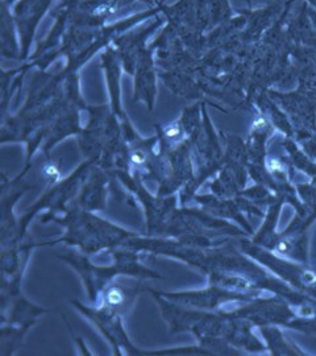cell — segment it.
<instances>
[{
	"label": "cell",
	"instance_id": "3",
	"mask_svg": "<svg viewBox=\"0 0 316 356\" xmlns=\"http://www.w3.org/2000/svg\"><path fill=\"white\" fill-rule=\"evenodd\" d=\"M140 293L139 286H123L120 284H108L101 296V309L123 316L128 306L133 304V300Z\"/></svg>",
	"mask_w": 316,
	"mask_h": 356
},
{
	"label": "cell",
	"instance_id": "4",
	"mask_svg": "<svg viewBox=\"0 0 316 356\" xmlns=\"http://www.w3.org/2000/svg\"><path fill=\"white\" fill-rule=\"evenodd\" d=\"M263 334L266 350L272 355H308L298 344L289 339L279 326H263L260 327Z\"/></svg>",
	"mask_w": 316,
	"mask_h": 356
},
{
	"label": "cell",
	"instance_id": "7",
	"mask_svg": "<svg viewBox=\"0 0 316 356\" xmlns=\"http://www.w3.org/2000/svg\"><path fill=\"white\" fill-rule=\"evenodd\" d=\"M302 143L304 151L308 153L316 161V134L306 138L303 140H299Z\"/></svg>",
	"mask_w": 316,
	"mask_h": 356
},
{
	"label": "cell",
	"instance_id": "5",
	"mask_svg": "<svg viewBox=\"0 0 316 356\" xmlns=\"http://www.w3.org/2000/svg\"><path fill=\"white\" fill-rule=\"evenodd\" d=\"M104 184L106 178L101 173H97L94 177L90 178L89 184L83 188L82 197L79 198V204L85 211L103 209Z\"/></svg>",
	"mask_w": 316,
	"mask_h": 356
},
{
	"label": "cell",
	"instance_id": "1",
	"mask_svg": "<svg viewBox=\"0 0 316 356\" xmlns=\"http://www.w3.org/2000/svg\"><path fill=\"white\" fill-rule=\"evenodd\" d=\"M138 252H116V264L110 267H94L89 260L81 254H70L61 256V259L67 261L73 268H76L79 272L81 277L86 285L88 294H89L91 302L98 301V296L101 291L106 289V286L111 282L116 275L126 273L132 276H141L148 279H160L161 276L152 272L148 268L142 267L140 263Z\"/></svg>",
	"mask_w": 316,
	"mask_h": 356
},
{
	"label": "cell",
	"instance_id": "2",
	"mask_svg": "<svg viewBox=\"0 0 316 356\" xmlns=\"http://www.w3.org/2000/svg\"><path fill=\"white\" fill-rule=\"evenodd\" d=\"M240 248L242 254L252 257L261 267L266 268L270 273L289 284L291 288L307 294L310 298L316 301V273L310 266H304L282 257L247 239L241 241Z\"/></svg>",
	"mask_w": 316,
	"mask_h": 356
},
{
	"label": "cell",
	"instance_id": "6",
	"mask_svg": "<svg viewBox=\"0 0 316 356\" xmlns=\"http://www.w3.org/2000/svg\"><path fill=\"white\" fill-rule=\"evenodd\" d=\"M282 145L285 147L286 152L289 154V159L294 168L303 172L304 175H307L308 177H316V161L304 151L303 147L301 148L291 138H286V140H283Z\"/></svg>",
	"mask_w": 316,
	"mask_h": 356
}]
</instances>
